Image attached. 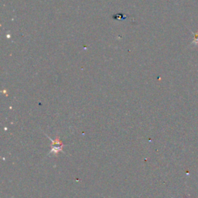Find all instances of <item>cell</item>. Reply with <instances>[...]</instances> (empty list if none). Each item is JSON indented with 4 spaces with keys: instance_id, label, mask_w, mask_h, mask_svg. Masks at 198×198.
I'll use <instances>...</instances> for the list:
<instances>
[{
    "instance_id": "6da1fadb",
    "label": "cell",
    "mask_w": 198,
    "mask_h": 198,
    "mask_svg": "<svg viewBox=\"0 0 198 198\" xmlns=\"http://www.w3.org/2000/svg\"><path fill=\"white\" fill-rule=\"evenodd\" d=\"M192 33L194 34V41H193V43L194 44H195V45H197L198 43V33H194V32L192 31Z\"/></svg>"
}]
</instances>
